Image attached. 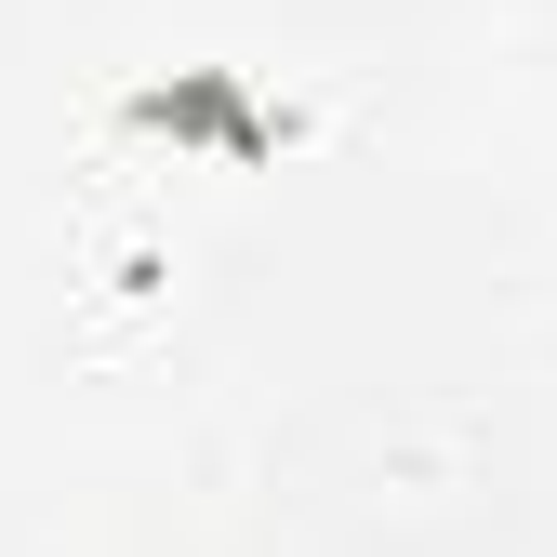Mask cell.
<instances>
[{"mask_svg": "<svg viewBox=\"0 0 557 557\" xmlns=\"http://www.w3.org/2000/svg\"><path fill=\"white\" fill-rule=\"evenodd\" d=\"M133 133H173V147H226V160H278L293 120H265L239 94V66H173V81L133 94Z\"/></svg>", "mask_w": 557, "mask_h": 557, "instance_id": "cell-1", "label": "cell"}]
</instances>
